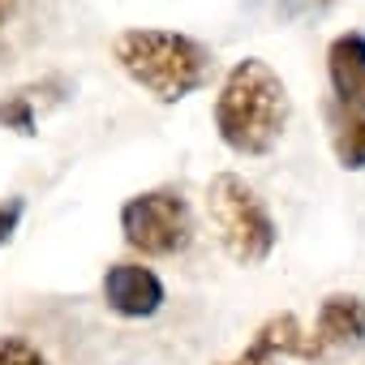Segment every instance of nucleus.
Segmentation results:
<instances>
[{
	"label": "nucleus",
	"instance_id": "1",
	"mask_svg": "<svg viewBox=\"0 0 365 365\" xmlns=\"http://www.w3.org/2000/svg\"><path fill=\"white\" fill-rule=\"evenodd\" d=\"M288 116H292L288 86L267 61L245 56L224 73V86L215 95V129L232 155L245 159L271 155L288 129Z\"/></svg>",
	"mask_w": 365,
	"mask_h": 365
},
{
	"label": "nucleus",
	"instance_id": "2",
	"mask_svg": "<svg viewBox=\"0 0 365 365\" xmlns=\"http://www.w3.org/2000/svg\"><path fill=\"white\" fill-rule=\"evenodd\" d=\"M112 61L159 103H180L215 78V52L180 31L129 26L112 39Z\"/></svg>",
	"mask_w": 365,
	"mask_h": 365
},
{
	"label": "nucleus",
	"instance_id": "3",
	"mask_svg": "<svg viewBox=\"0 0 365 365\" xmlns=\"http://www.w3.org/2000/svg\"><path fill=\"white\" fill-rule=\"evenodd\" d=\"M207 215L220 232V245L232 262L241 267H258L271 258L279 228L271 220V211L262 207V198L245 185L237 172H220L207 185Z\"/></svg>",
	"mask_w": 365,
	"mask_h": 365
},
{
	"label": "nucleus",
	"instance_id": "4",
	"mask_svg": "<svg viewBox=\"0 0 365 365\" xmlns=\"http://www.w3.org/2000/svg\"><path fill=\"white\" fill-rule=\"evenodd\" d=\"M120 232H125V245L138 250L142 258H172V254H185L194 241V211L180 190H146L125 198Z\"/></svg>",
	"mask_w": 365,
	"mask_h": 365
},
{
	"label": "nucleus",
	"instance_id": "5",
	"mask_svg": "<svg viewBox=\"0 0 365 365\" xmlns=\"http://www.w3.org/2000/svg\"><path fill=\"white\" fill-rule=\"evenodd\" d=\"M99 292H103V305H108L116 318H150V314H159L163 301H168L163 279H159L150 267L129 262V258H125V262H112V267L103 271Z\"/></svg>",
	"mask_w": 365,
	"mask_h": 365
},
{
	"label": "nucleus",
	"instance_id": "6",
	"mask_svg": "<svg viewBox=\"0 0 365 365\" xmlns=\"http://www.w3.org/2000/svg\"><path fill=\"white\" fill-rule=\"evenodd\" d=\"M327 78H331L335 108L365 112V35L348 31V35L331 39V48H327Z\"/></svg>",
	"mask_w": 365,
	"mask_h": 365
},
{
	"label": "nucleus",
	"instance_id": "7",
	"mask_svg": "<svg viewBox=\"0 0 365 365\" xmlns=\"http://www.w3.org/2000/svg\"><path fill=\"white\" fill-rule=\"evenodd\" d=\"M279 356H318L314 352V344L305 339V331H301V322H297V314H275V318H267L262 327H258V335H254V344L241 352V356H232V361H220V365H279Z\"/></svg>",
	"mask_w": 365,
	"mask_h": 365
},
{
	"label": "nucleus",
	"instance_id": "8",
	"mask_svg": "<svg viewBox=\"0 0 365 365\" xmlns=\"http://www.w3.org/2000/svg\"><path fill=\"white\" fill-rule=\"evenodd\" d=\"M365 344V301L361 297H327L318 309V327H314V352L322 348H361Z\"/></svg>",
	"mask_w": 365,
	"mask_h": 365
},
{
	"label": "nucleus",
	"instance_id": "9",
	"mask_svg": "<svg viewBox=\"0 0 365 365\" xmlns=\"http://www.w3.org/2000/svg\"><path fill=\"white\" fill-rule=\"evenodd\" d=\"M331 146L344 172H365V112L335 108L331 112Z\"/></svg>",
	"mask_w": 365,
	"mask_h": 365
},
{
	"label": "nucleus",
	"instance_id": "10",
	"mask_svg": "<svg viewBox=\"0 0 365 365\" xmlns=\"http://www.w3.org/2000/svg\"><path fill=\"white\" fill-rule=\"evenodd\" d=\"M0 125L14 129V133H22V138H35V133H39V129H35V108H31L26 95L0 99Z\"/></svg>",
	"mask_w": 365,
	"mask_h": 365
},
{
	"label": "nucleus",
	"instance_id": "11",
	"mask_svg": "<svg viewBox=\"0 0 365 365\" xmlns=\"http://www.w3.org/2000/svg\"><path fill=\"white\" fill-rule=\"evenodd\" d=\"M0 365H48V356L26 335H0Z\"/></svg>",
	"mask_w": 365,
	"mask_h": 365
},
{
	"label": "nucleus",
	"instance_id": "12",
	"mask_svg": "<svg viewBox=\"0 0 365 365\" xmlns=\"http://www.w3.org/2000/svg\"><path fill=\"white\" fill-rule=\"evenodd\" d=\"M26 215V198H9V202H0V245H9L18 224Z\"/></svg>",
	"mask_w": 365,
	"mask_h": 365
},
{
	"label": "nucleus",
	"instance_id": "13",
	"mask_svg": "<svg viewBox=\"0 0 365 365\" xmlns=\"http://www.w3.org/2000/svg\"><path fill=\"white\" fill-rule=\"evenodd\" d=\"M331 0H275V14L279 18H309V14H322Z\"/></svg>",
	"mask_w": 365,
	"mask_h": 365
},
{
	"label": "nucleus",
	"instance_id": "14",
	"mask_svg": "<svg viewBox=\"0 0 365 365\" xmlns=\"http://www.w3.org/2000/svg\"><path fill=\"white\" fill-rule=\"evenodd\" d=\"M9 14H14V0H0V26L9 22Z\"/></svg>",
	"mask_w": 365,
	"mask_h": 365
},
{
	"label": "nucleus",
	"instance_id": "15",
	"mask_svg": "<svg viewBox=\"0 0 365 365\" xmlns=\"http://www.w3.org/2000/svg\"><path fill=\"white\" fill-rule=\"evenodd\" d=\"M245 5H258V0H245Z\"/></svg>",
	"mask_w": 365,
	"mask_h": 365
}]
</instances>
